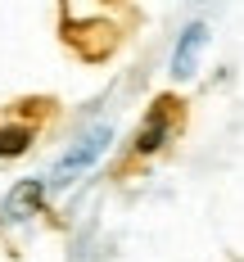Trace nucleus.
<instances>
[{
  "label": "nucleus",
  "instance_id": "2",
  "mask_svg": "<svg viewBox=\"0 0 244 262\" xmlns=\"http://www.w3.org/2000/svg\"><path fill=\"white\" fill-rule=\"evenodd\" d=\"M208 46V27L204 23H186L176 46H172V81H190L199 73V54Z\"/></svg>",
  "mask_w": 244,
  "mask_h": 262
},
{
  "label": "nucleus",
  "instance_id": "4",
  "mask_svg": "<svg viewBox=\"0 0 244 262\" xmlns=\"http://www.w3.org/2000/svg\"><path fill=\"white\" fill-rule=\"evenodd\" d=\"M172 108H181V104H172V95H159V100H154L145 127L136 131V145H131L136 154H154L163 140H167V131H172Z\"/></svg>",
  "mask_w": 244,
  "mask_h": 262
},
{
  "label": "nucleus",
  "instance_id": "3",
  "mask_svg": "<svg viewBox=\"0 0 244 262\" xmlns=\"http://www.w3.org/2000/svg\"><path fill=\"white\" fill-rule=\"evenodd\" d=\"M46 177H27V181H18L9 194H5V222H27L32 212H41V204H46Z\"/></svg>",
  "mask_w": 244,
  "mask_h": 262
},
{
  "label": "nucleus",
  "instance_id": "1",
  "mask_svg": "<svg viewBox=\"0 0 244 262\" xmlns=\"http://www.w3.org/2000/svg\"><path fill=\"white\" fill-rule=\"evenodd\" d=\"M108 140H113V127H108V122H95L91 131H81L77 145H68V154L54 158V167L46 172V185H50V190H68L86 167L100 163V154L108 149Z\"/></svg>",
  "mask_w": 244,
  "mask_h": 262
},
{
  "label": "nucleus",
  "instance_id": "5",
  "mask_svg": "<svg viewBox=\"0 0 244 262\" xmlns=\"http://www.w3.org/2000/svg\"><path fill=\"white\" fill-rule=\"evenodd\" d=\"M32 136H36V131L27 127V122H0V158H18V154H27Z\"/></svg>",
  "mask_w": 244,
  "mask_h": 262
}]
</instances>
